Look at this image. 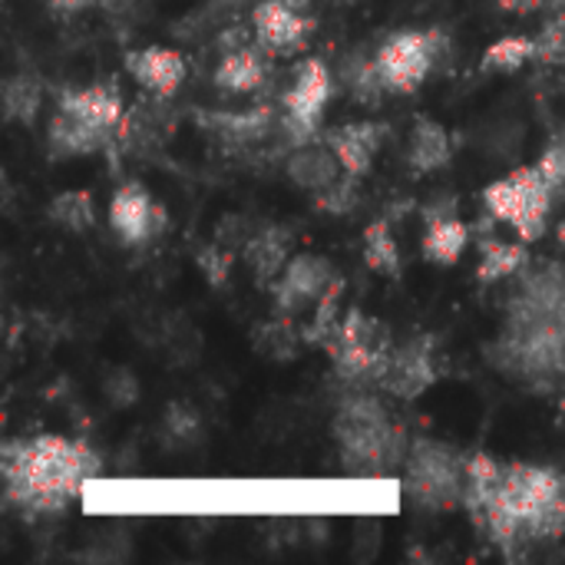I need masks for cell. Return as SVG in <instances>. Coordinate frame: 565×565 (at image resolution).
Instances as JSON below:
<instances>
[{"mask_svg":"<svg viewBox=\"0 0 565 565\" xmlns=\"http://www.w3.org/2000/svg\"><path fill=\"white\" fill-rule=\"evenodd\" d=\"M195 265H199V271L205 275L209 285L222 288V285L228 281V271H232V252H225V248L215 245V242H205V245H199V252H195Z\"/></svg>","mask_w":565,"mask_h":565,"instance_id":"cell-32","label":"cell"},{"mask_svg":"<svg viewBox=\"0 0 565 565\" xmlns=\"http://www.w3.org/2000/svg\"><path fill=\"white\" fill-rule=\"evenodd\" d=\"M384 126L374 122V119H361V122H344V126H334L328 129L321 139L334 149V156L341 159L344 172L354 175V179H364L374 166V156L384 142Z\"/></svg>","mask_w":565,"mask_h":565,"instance_id":"cell-14","label":"cell"},{"mask_svg":"<svg viewBox=\"0 0 565 565\" xmlns=\"http://www.w3.org/2000/svg\"><path fill=\"white\" fill-rule=\"evenodd\" d=\"M530 265V248L526 242H500V238H487L480 245V268H477V281L480 285H497L510 275H516L520 268Z\"/></svg>","mask_w":565,"mask_h":565,"instance_id":"cell-22","label":"cell"},{"mask_svg":"<svg viewBox=\"0 0 565 565\" xmlns=\"http://www.w3.org/2000/svg\"><path fill=\"white\" fill-rule=\"evenodd\" d=\"M288 252H291V235H288V228H281V225H265L262 232H255V235L245 242L242 258H245V265L252 268L255 281L271 288V285L278 281V275L285 271L288 258H291Z\"/></svg>","mask_w":565,"mask_h":565,"instance_id":"cell-18","label":"cell"},{"mask_svg":"<svg viewBox=\"0 0 565 565\" xmlns=\"http://www.w3.org/2000/svg\"><path fill=\"white\" fill-rule=\"evenodd\" d=\"M338 271L328 258L311 255V252H298L288 258L285 271L278 275V281L271 285L275 305L281 318L298 315L301 308H308L311 301H318L331 285H334Z\"/></svg>","mask_w":565,"mask_h":565,"instance_id":"cell-9","label":"cell"},{"mask_svg":"<svg viewBox=\"0 0 565 565\" xmlns=\"http://www.w3.org/2000/svg\"><path fill=\"white\" fill-rule=\"evenodd\" d=\"M50 222L63 232H89L93 222H96V202L86 189H70V192H60L50 209H46Z\"/></svg>","mask_w":565,"mask_h":565,"instance_id":"cell-24","label":"cell"},{"mask_svg":"<svg viewBox=\"0 0 565 565\" xmlns=\"http://www.w3.org/2000/svg\"><path fill=\"white\" fill-rule=\"evenodd\" d=\"M321 348L344 384L367 387L384 381V371L394 354V338L384 321L364 315L361 308H351Z\"/></svg>","mask_w":565,"mask_h":565,"instance_id":"cell-4","label":"cell"},{"mask_svg":"<svg viewBox=\"0 0 565 565\" xmlns=\"http://www.w3.org/2000/svg\"><path fill=\"white\" fill-rule=\"evenodd\" d=\"M268 50L255 40V46H235L228 50L215 66V86L222 93H252L268 76Z\"/></svg>","mask_w":565,"mask_h":565,"instance_id":"cell-19","label":"cell"},{"mask_svg":"<svg viewBox=\"0 0 565 565\" xmlns=\"http://www.w3.org/2000/svg\"><path fill=\"white\" fill-rule=\"evenodd\" d=\"M7 500L23 513L53 516L83 497V487L103 473L99 454L70 437H17L0 447Z\"/></svg>","mask_w":565,"mask_h":565,"instance_id":"cell-1","label":"cell"},{"mask_svg":"<svg viewBox=\"0 0 565 565\" xmlns=\"http://www.w3.org/2000/svg\"><path fill=\"white\" fill-rule=\"evenodd\" d=\"M331 430L341 447V467L354 477H387L407 463L411 444L404 427L371 394L341 401Z\"/></svg>","mask_w":565,"mask_h":565,"instance_id":"cell-3","label":"cell"},{"mask_svg":"<svg viewBox=\"0 0 565 565\" xmlns=\"http://www.w3.org/2000/svg\"><path fill=\"white\" fill-rule=\"evenodd\" d=\"M262 334H265V354L271 358H295V331L288 321H268V324H258Z\"/></svg>","mask_w":565,"mask_h":565,"instance_id":"cell-33","label":"cell"},{"mask_svg":"<svg viewBox=\"0 0 565 565\" xmlns=\"http://www.w3.org/2000/svg\"><path fill=\"white\" fill-rule=\"evenodd\" d=\"M364 262L387 278L401 275V248H397V238H394L387 218H374L364 228Z\"/></svg>","mask_w":565,"mask_h":565,"instance_id":"cell-26","label":"cell"},{"mask_svg":"<svg viewBox=\"0 0 565 565\" xmlns=\"http://www.w3.org/2000/svg\"><path fill=\"white\" fill-rule=\"evenodd\" d=\"M434 338L414 334L401 344H394L391 364L384 371L381 387L394 394L397 401H417L437 384V361H434Z\"/></svg>","mask_w":565,"mask_h":565,"instance_id":"cell-10","label":"cell"},{"mask_svg":"<svg viewBox=\"0 0 565 565\" xmlns=\"http://www.w3.org/2000/svg\"><path fill=\"white\" fill-rule=\"evenodd\" d=\"M288 179L298 185V189H305V192H311V195H318V192H324L328 185H334L341 175H344V166H341V159L334 156V149L321 139V142H301V146H295L291 149V156H288Z\"/></svg>","mask_w":565,"mask_h":565,"instance_id":"cell-16","label":"cell"},{"mask_svg":"<svg viewBox=\"0 0 565 565\" xmlns=\"http://www.w3.org/2000/svg\"><path fill=\"white\" fill-rule=\"evenodd\" d=\"M467 242H470V225L467 222H460L450 212L427 215V232H424L420 252H424V258L430 265H440V268L457 265L463 258V252H467Z\"/></svg>","mask_w":565,"mask_h":565,"instance_id":"cell-20","label":"cell"},{"mask_svg":"<svg viewBox=\"0 0 565 565\" xmlns=\"http://www.w3.org/2000/svg\"><path fill=\"white\" fill-rule=\"evenodd\" d=\"M46 142H50L53 159H76V156L103 152L113 142V132H103L56 106V113L50 116V126H46Z\"/></svg>","mask_w":565,"mask_h":565,"instance_id":"cell-17","label":"cell"},{"mask_svg":"<svg viewBox=\"0 0 565 565\" xmlns=\"http://www.w3.org/2000/svg\"><path fill=\"white\" fill-rule=\"evenodd\" d=\"M440 50H444V33L437 26L391 33L374 53L377 73H381L387 93H397V96L414 93L434 73Z\"/></svg>","mask_w":565,"mask_h":565,"instance_id":"cell-7","label":"cell"},{"mask_svg":"<svg viewBox=\"0 0 565 565\" xmlns=\"http://www.w3.org/2000/svg\"><path fill=\"white\" fill-rule=\"evenodd\" d=\"M503 556L516 559L533 543L565 536V477L550 467L503 463V477L477 520Z\"/></svg>","mask_w":565,"mask_h":565,"instance_id":"cell-2","label":"cell"},{"mask_svg":"<svg viewBox=\"0 0 565 565\" xmlns=\"http://www.w3.org/2000/svg\"><path fill=\"white\" fill-rule=\"evenodd\" d=\"M483 205L497 222H507L520 242L530 245L546 235L556 199L540 166H520L483 189Z\"/></svg>","mask_w":565,"mask_h":565,"instance_id":"cell-5","label":"cell"},{"mask_svg":"<svg viewBox=\"0 0 565 565\" xmlns=\"http://www.w3.org/2000/svg\"><path fill=\"white\" fill-rule=\"evenodd\" d=\"M126 70L142 89L159 99H169L185 79V56L169 46H142L126 53Z\"/></svg>","mask_w":565,"mask_h":565,"instance_id":"cell-13","label":"cell"},{"mask_svg":"<svg viewBox=\"0 0 565 565\" xmlns=\"http://www.w3.org/2000/svg\"><path fill=\"white\" fill-rule=\"evenodd\" d=\"M341 295H344V281H341V275L334 278V285L318 298V311H315V318H311V324L305 328V341L308 344H324L328 341V334L338 328V321H341Z\"/></svg>","mask_w":565,"mask_h":565,"instance_id":"cell-28","label":"cell"},{"mask_svg":"<svg viewBox=\"0 0 565 565\" xmlns=\"http://www.w3.org/2000/svg\"><path fill=\"white\" fill-rule=\"evenodd\" d=\"M341 76H344L351 96H354L358 103H364V106H377V103L384 99V93H387V86H384V79H381V73H377L374 56L344 63Z\"/></svg>","mask_w":565,"mask_h":565,"instance_id":"cell-27","label":"cell"},{"mask_svg":"<svg viewBox=\"0 0 565 565\" xmlns=\"http://www.w3.org/2000/svg\"><path fill=\"white\" fill-rule=\"evenodd\" d=\"M526 63H536V36H500L487 46L480 70L483 73H516Z\"/></svg>","mask_w":565,"mask_h":565,"instance_id":"cell-25","label":"cell"},{"mask_svg":"<svg viewBox=\"0 0 565 565\" xmlns=\"http://www.w3.org/2000/svg\"><path fill=\"white\" fill-rule=\"evenodd\" d=\"M497 3L503 13H516V17H530L546 7V0H497Z\"/></svg>","mask_w":565,"mask_h":565,"instance_id":"cell-34","label":"cell"},{"mask_svg":"<svg viewBox=\"0 0 565 565\" xmlns=\"http://www.w3.org/2000/svg\"><path fill=\"white\" fill-rule=\"evenodd\" d=\"M252 26H255V40L268 53L291 56L308 46V33L315 30V20L295 10L291 0H262L252 10Z\"/></svg>","mask_w":565,"mask_h":565,"instance_id":"cell-12","label":"cell"},{"mask_svg":"<svg viewBox=\"0 0 565 565\" xmlns=\"http://www.w3.org/2000/svg\"><path fill=\"white\" fill-rule=\"evenodd\" d=\"M454 156V142L450 132L437 122V119H417L407 139V162L417 175L437 172L450 162Z\"/></svg>","mask_w":565,"mask_h":565,"instance_id":"cell-21","label":"cell"},{"mask_svg":"<svg viewBox=\"0 0 565 565\" xmlns=\"http://www.w3.org/2000/svg\"><path fill=\"white\" fill-rule=\"evenodd\" d=\"M563 414H565V401H563Z\"/></svg>","mask_w":565,"mask_h":565,"instance_id":"cell-38","label":"cell"},{"mask_svg":"<svg viewBox=\"0 0 565 565\" xmlns=\"http://www.w3.org/2000/svg\"><path fill=\"white\" fill-rule=\"evenodd\" d=\"M536 166L543 169V175H546V182L553 189V199L565 202V129H559L550 139V146L543 149V156H540Z\"/></svg>","mask_w":565,"mask_h":565,"instance_id":"cell-30","label":"cell"},{"mask_svg":"<svg viewBox=\"0 0 565 565\" xmlns=\"http://www.w3.org/2000/svg\"><path fill=\"white\" fill-rule=\"evenodd\" d=\"M56 106L73 113L76 119L103 129V132H116L122 126V93H119V86L113 79L109 83H89V86L63 89Z\"/></svg>","mask_w":565,"mask_h":565,"instance_id":"cell-15","label":"cell"},{"mask_svg":"<svg viewBox=\"0 0 565 565\" xmlns=\"http://www.w3.org/2000/svg\"><path fill=\"white\" fill-rule=\"evenodd\" d=\"M559 242L565 245V215H563V222H559Z\"/></svg>","mask_w":565,"mask_h":565,"instance_id":"cell-37","label":"cell"},{"mask_svg":"<svg viewBox=\"0 0 565 565\" xmlns=\"http://www.w3.org/2000/svg\"><path fill=\"white\" fill-rule=\"evenodd\" d=\"M407 497L434 513H447L463 507V483H467V457L440 440H414L407 454Z\"/></svg>","mask_w":565,"mask_h":565,"instance_id":"cell-6","label":"cell"},{"mask_svg":"<svg viewBox=\"0 0 565 565\" xmlns=\"http://www.w3.org/2000/svg\"><path fill=\"white\" fill-rule=\"evenodd\" d=\"M543 10H550V13H565V0H546Z\"/></svg>","mask_w":565,"mask_h":565,"instance_id":"cell-36","label":"cell"},{"mask_svg":"<svg viewBox=\"0 0 565 565\" xmlns=\"http://www.w3.org/2000/svg\"><path fill=\"white\" fill-rule=\"evenodd\" d=\"M89 3H93V0H46L50 13H56V17H76V13H83Z\"/></svg>","mask_w":565,"mask_h":565,"instance_id":"cell-35","label":"cell"},{"mask_svg":"<svg viewBox=\"0 0 565 565\" xmlns=\"http://www.w3.org/2000/svg\"><path fill=\"white\" fill-rule=\"evenodd\" d=\"M3 113L10 122H33L43 106V83L33 73H13L3 83Z\"/></svg>","mask_w":565,"mask_h":565,"instance_id":"cell-23","label":"cell"},{"mask_svg":"<svg viewBox=\"0 0 565 565\" xmlns=\"http://www.w3.org/2000/svg\"><path fill=\"white\" fill-rule=\"evenodd\" d=\"M536 63L559 66L565 63V13H550L536 33Z\"/></svg>","mask_w":565,"mask_h":565,"instance_id":"cell-29","label":"cell"},{"mask_svg":"<svg viewBox=\"0 0 565 565\" xmlns=\"http://www.w3.org/2000/svg\"><path fill=\"white\" fill-rule=\"evenodd\" d=\"M331 93H334V79L324 60L311 56L298 63L295 79L285 93V129L295 139V146L311 142L318 136V122L324 116Z\"/></svg>","mask_w":565,"mask_h":565,"instance_id":"cell-8","label":"cell"},{"mask_svg":"<svg viewBox=\"0 0 565 565\" xmlns=\"http://www.w3.org/2000/svg\"><path fill=\"white\" fill-rule=\"evenodd\" d=\"M109 228L122 238V245H142L166 228V209L152 202L142 182H122L109 202Z\"/></svg>","mask_w":565,"mask_h":565,"instance_id":"cell-11","label":"cell"},{"mask_svg":"<svg viewBox=\"0 0 565 565\" xmlns=\"http://www.w3.org/2000/svg\"><path fill=\"white\" fill-rule=\"evenodd\" d=\"M358 182H361V179H354V175L344 172L334 185H328L324 192L315 195L318 209H321V212H331V215H348V212H354V205H358Z\"/></svg>","mask_w":565,"mask_h":565,"instance_id":"cell-31","label":"cell"}]
</instances>
